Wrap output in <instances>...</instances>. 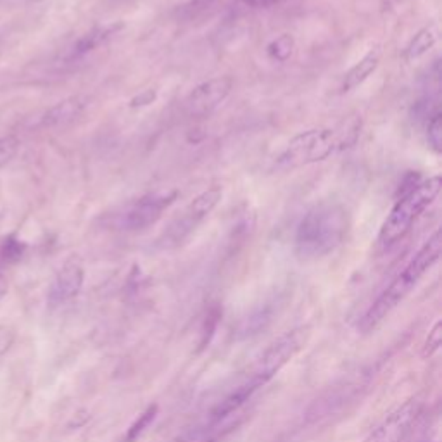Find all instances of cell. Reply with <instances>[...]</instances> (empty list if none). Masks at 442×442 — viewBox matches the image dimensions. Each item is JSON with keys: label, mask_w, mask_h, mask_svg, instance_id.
Returning <instances> with one entry per match:
<instances>
[{"label": "cell", "mask_w": 442, "mask_h": 442, "mask_svg": "<svg viewBox=\"0 0 442 442\" xmlns=\"http://www.w3.org/2000/svg\"><path fill=\"white\" fill-rule=\"evenodd\" d=\"M380 58H382V51L378 47L371 49L367 56L360 59L356 64L352 66L347 73H345L344 79H342V92H351L354 88H358L360 85H363L375 71L380 66Z\"/></svg>", "instance_id": "cell-13"}, {"label": "cell", "mask_w": 442, "mask_h": 442, "mask_svg": "<svg viewBox=\"0 0 442 442\" xmlns=\"http://www.w3.org/2000/svg\"><path fill=\"white\" fill-rule=\"evenodd\" d=\"M295 49V40L294 36L288 33H282L280 36H277L275 40H271L267 47V54L271 61L275 62H287L292 58Z\"/></svg>", "instance_id": "cell-15"}, {"label": "cell", "mask_w": 442, "mask_h": 442, "mask_svg": "<svg viewBox=\"0 0 442 442\" xmlns=\"http://www.w3.org/2000/svg\"><path fill=\"white\" fill-rule=\"evenodd\" d=\"M308 328L297 327L292 330L285 332L284 335L277 339L275 342H271L261 356L256 360V363L252 365L251 371H249L245 382L252 385L258 391L259 387H262L265 384L271 380L292 358L304 347L306 341H308Z\"/></svg>", "instance_id": "cell-5"}, {"label": "cell", "mask_w": 442, "mask_h": 442, "mask_svg": "<svg viewBox=\"0 0 442 442\" xmlns=\"http://www.w3.org/2000/svg\"><path fill=\"white\" fill-rule=\"evenodd\" d=\"M156 97H158V92H156V90H145L144 94L137 95V97H135L134 101L130 102V106H132V108H138V106H149V104H152V102L156 101Z\"/></svg>", "instance_id": "cell-23"}, {"label": "cell", "mask_w": 442, "mask_h": 442, "mask_svg": "<svg viewBox=\"0 0 442 442\" xmlns=\"http://www.w3.org/2000/svg\"><path fill=\"white\" fill-rule=\"evenodd\" d=\"M86 106H88V97L85 95H73V97L64 99L45 111V114L42 116V125L45 128H59V126L69 125L85 112Z\"/></svg>", "instance_id": "cell-11"}, {"label": "cell", "mask_w": 442, "mask_h": 442, "mask_svg": "<svg viewBox=\"0 0 442 442\" xmlns=\"http://www.w3.org/2000/svg\"><path fill=\"white\" fill-rule=\"evenodd\" d=\"M234 79L230 76H218L202 82L187 95L184 109L191 118H208L232 94Z\"/></svg>", "instance_id": "cell-9"}, {"label": "cell", "mask_w": 442, "mask_h": 442, "mask_svg": "<svg viewBox=\"0 0 442 442\" xmlns=\"http://www.w3.org/2000/svg\"><path fill=\"white\" fill-rule=\"evenodd\" d=\"M23 252H25V245H23L18 238L9 237L8 241L2 244V249H0V258L4 259L5 262H14L21 258Z\"/></svg>", "instance_id": "cell-19"}, {"label": "cell", "mask_w": 442, "mask_h": 442, "mask_svg": "<svg viewBox=\"0 0 442 442\" xmlns=\"http://www.w3.org/2000/svg\"><path fill=\"white\" fill-rule=\"evenodd\" d=\"M349 216L342 206L320 204L309 209L295 230V254L301 259H320L344 242Z\"/></svg>", "instance_id": "cell-3"}, {"label": "cell", "mask_w": 442, "mask_h": 442, "mask_svg": "<svg viewBox=\"0 0 442 442\" xmlns=\"http://www.w3.org/2000/svg\"><path fill=\"white\" fill-rule=\"evenodd\" d=\"M8 288H9L8 280H5V278L0 275V301L5 297V294H8Z\"/></svg>", "instance_id": "cell-24"}, {"label": "cell", "mask_w": 442, "mask_h": 442, "mask_svg": "<svg viewBox=\"0 0 442 442\" xmlns=\"http://www.w3.org/2000/svg\"><path fill=\"white\" fill-rule=\"evenodd\" d=\"M427 144L435 154L442 152V114L441 111H435L428 118L427 125Z\"/></svg>", "instance_id": "cell-17"}, {"label": "cell", "mask_w": 442, "mask_h": 442, "mask_svg": "<svg viewBox=\"0 0 442 442\" xmlns=\"http://www.w3.org/2000/svg\"><path fill=\"white\" fill-rule=\"evenodd\" d=\"M223 199V188L219 185L206 188L204 192L197 195L187 208L184 209L178 218H175L169 223V227L162 232L158 238V245L161 249H173L184 244L188 237L195 232V228L214 211L219 201Z\"/></svg>", "instance_id": "cell-6"}, {"label": "cell", "mask_w": 442, "mask_h": 442, "mask_svg": "<svg viewBox=\"0 0 442 442\" xmlns=\"http://www.w3.org/2000/svg\"><path fill=\"white\" fill-rule=\"evenodd\" d=\"M176 195V192H154L142 195L112 212L111 225L121 232L145 230L158 223L166 209L175 202Z\"/></svg>", "instance_id": "cell-7"}, {"label": "cell", "mask_w": 442, "mask_h": 442, "mask_svg": "<svg viewBox=\"0 0 442 442\" xmlns=\"http://www.w3.org/2000/svg\"><path fill=\"white\" fill-rule=\"evenodd\" d=\"M18 149L19 140L16 137H12V135L0 138V168L8 166L14 159V156L18 154Z\"/></svg>", "instance_id": "cell-18"}, {"label": "cell", "mask_w": 442, "mask_h": 442, "mask_svg": "<svg viewBox=\"0 0 442 442\" xmlns=\"http://www.w3.org/2000/svg\"><path fill=\"white\" fill-rule=\"evenodd\" d=\"M214 4H218V0H191L188 4H185L184 8L180 9V12L185 18L192 19L197 14H202V12H206L208 9H211Z\"/></svg>", "instance_id": "cell-21"}, {"label": "cell", "mask_w": 442, "mask_h": 442, "mask_svg": "<svg viewBox=\"0 0 442 442\" xmlns=\"http://www.w3.org/2000/svg\"><path fill=\"white\" fill-rule=\"evenodd\" d=\"M435 42H437V32H435L434 26H425V28L418 29L417 35L410 40V43L404 49L403 59L406 62L420 59L421 56H425L434 47Z\"/></svg>", "instance_id": "cell-14"}, {"label": "cell", "mask_w": 442, "mask_h": 442, "mask_svg": "<svg viewBox=\"0 0 442 442\" xmlns=\"http://www.w3.org/2000/svg\"><path fill=\"white\" fill-rule=\"evenodd\" d=\"M421 401L408 400L392 410L363 442H404L421 415Z\"/></svg>", "instance_id": "cell-8"}, {"label": "cell", "mask_w": 442, "mask_h": 442, "mask_svg": "<svg viewBox=\"0 0 442 442\" xmlns=\"http://www.w3.org/2000/svg\"><path fill=\"white\" fill-rule=\"evenodd\" d=\"M441 187L442 180L439 175L403 187L401 197L395 201L394 208L391 209L385 221L382 223L377 237L378 245L382 249H391L392 245L403 241L410 234L421 212L437 199Z\"/></svg>", "instance_id": "cell-4"}, {"label": "cell", "mask_w": 442, "mask_h": 442, "mask_svg": "<svg viewBox=\"0 0 442 442\" xmlns=\"http://www.w3.org/2000/svg\"><path fill=\"white\" fill-rule=\"evenodd\" d=\"M360 116H349L334 128H311L295 135L278 158L282 168H299L354 147L361 135Z\"/></svg>", "instance_id": "cell-1"}, {"label": "cell", "mask_w": 442, "mask_h": 442, "mask_svg": "<svg viewBox=\"0 0 442 442\" xmlns=\"http://www.w3.org/2000/svg\"><path fill=\"white\" fill-rule=\"evenodd\" d=\"M83 282H85V268H83L82 259L76 258V256H71L59 268L51 287H49V306L51 308H59V306L71 302L82 292Z\"/></svg>", "instance_id": "cell-10"}, {"label": "cell", "mask_w": 442, "mask_h": 442, "mask_svg": "<svg viewBox=\"0 0 442 442\" xmlns=\"http://www.w3.org/2000/svg\"><path fill=\"white\" fill-rule=\"evenodd\" d=\"M123 25H111V26H99V28L90 29L88 33L76 40L71 45L68 52V61H79L85 56H88L90 52H94L95 49H99L101 45H104L118 29H121Z\"/></svg>", "instance_id": "cell-12"}, {"label": "cell", "mask_w": 442, "mask_h": 442, "mask_svg": "<svg viewBox=\"0 0 442 442\" xmlns=\"http://www.w3.org/2000/svg\"><path fill=\"white\" fill-rule=\"evenodd\" d=\"M441 251V230H435L434 234L428 237V241L418 249V252L411 258V261L403 268V271L397 273V277L391 282V285L375 299L373 304L368 308V311L363 315L360 323H358V328H360L363 334L375 330V328H377L378 325H380L408 295H410V292L417 287V284L421 280V277L439 261Z\"/></svg>", "instance_id": "cell-2"}, {"label": "cell", "mask_w": 442, "mask_h": 442, "mask_svg": "<svg viewBox=\"0 0 442 442\" xmlns=\"http://www.w3.org/2000/svg\"><path fill=\"white\" fill-rule=\"evenodd\" d=\"M158 417V404H151V406L145 408L140 415H138L137 420L130 425V428L126 430V435L123 437V442H137L142 435L145 434L149 427H151L152 421Z\"/></svg>", "instance_id": "cell-16"}, {"label": "cell", "mask_w": 442, "mask_h": 442, "mask_svg": "<svg viewBox=\"0 0 442 442\" xmlns=\"http://www.w3.org/2000/svg\"><path fill=\"white\" fill-rule=\"evenodd\" d=\"M16 334L11 327L0 325V356H4L5 352L11 349V345L14 344Z\"/></svg>", "instance_id": "cell-22"}, {"label": "cell", "mask_w": 442, "mask_h": 442, "mask_svg": "<svg viewBox=\"0 0 442 442\" xmlns=\"http://www.w3.org/2000/svg\"><path fill=\"white\" fill-rule=\"evenodd\" d=\"M441 344H442V325L441 321H437V323L434 325V328L428 332V337L427 341H425L423 352H421V354H423L425 358L434 356L435 352L439 351V347H441Z\"/></svg>", "instance_id": "cell-20"}, {"label": "cell", "mask_w": 442, "mask_h": 442, "mask_svg": "<svg viewBox=\"0 0 442 442\" xmlns=\"http://www.w3.org/2000/svg\"><path fill=\"white\" fill-rule=\"evenodd\" d=\"M392 2H395V4H397V2H404V0H392Z\"/></svg>", "instance_id": "cell-25"}]
</instances>
